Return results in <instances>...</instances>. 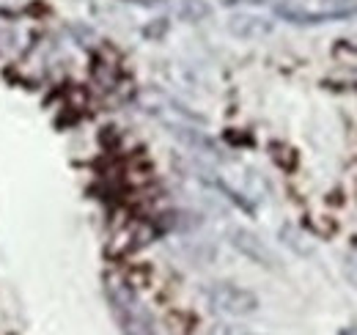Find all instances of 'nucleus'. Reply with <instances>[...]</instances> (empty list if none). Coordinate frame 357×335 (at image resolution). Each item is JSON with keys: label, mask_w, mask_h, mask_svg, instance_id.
Listing matches in <instances>:
<instances>
[{"label": "nucleus", "mask_w": 357, "mask_h": 335, "mask_svg": "<svg viewBox=\"0 0 357 335\" xmlns=\"http://www.w3.org/2000/svg\"><path fill=\"white\" fill-rule=\"evenodd\" d=\"M341 335H357V330H344Z\"/></svg>", "instance_id": "4"}, {"label": "nucleus", "mask_w": 357, "mask_h": 335, "mask_svg": "<svg viewBox=\"0 0 357 335\" xmlns=\"http://www.w3.org/2000/svg\"><path fill=\"white\" fill-rule=\"evenodd\" d=\"M248 335H259V333H248Z\"/></svg>", "instance_id": "5"}, {"label": "nucleus", "mask_w": 357, "mask_h": 335, "mask_svg": "<svg viewBox=\"0 0 357 335\" xmlns=\"http://www.w3.org/2000/svg\"><path fill=\"white\" fill-rule=\"evenodd\" d=\"M206 302L223 316H250L259 311V297L236 283H212L206 289Z\"/></svg>", "instance_id": "1"}, {"label": "nucleus", "mask_w": 357, "mask_h": 335, "mask_svg": "<svg viewBox=\"0 0 357 335\" xmlns=\"http://www.w3.org/2000/svg\"><path fill=\"white\" fill-rule=\"evenodd\" d=\"M231 245L242 253L245 258H250L253 264H261V267H267V269H275V267H278V255L269 251L256 234H250V231H245V228L231 231Z\"/></svg>", "instance_id": "3"}, {"label": "nucleus", "mask_w": 357, "mask_h": 335, "mask_svg": "<svg viewBox=\"0 0 357 335\" xmlns=\"http://www.w3.org/2000/svg\"><path fill=\"white\" fill-rule=\"evenodd\" d=\"M110 305H113V313H116L124 335H154V325H151L149 313L143 311V305L135 299L132 292L110 289Z\"/></svg>", "instance_id": "2"}]
</instances>
